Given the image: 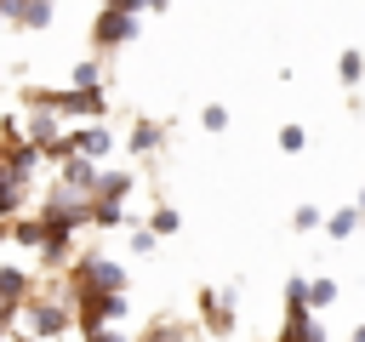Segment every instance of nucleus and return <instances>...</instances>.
<instances>
[{"label": "nucleus", "mask_w": 365, "mask_h": 342, "mask_svg": "<svg viewBox=\"0 0 365 342\" xmlns=\"http://www.w3.org/2000/svg\"><path fill=\"white\" fill-rule=\"evenodd\" d=\"M29 108H51V114H80V120H103L108 97H103V86H63V91H29Z\"/></svg>", "instance_id": "1"}, {"label": "nucleus", "mask_w": 365, "mask_h": 342, "mask_svg": "<svg viewBox=\"0 0 365 342\" xmlns=\"http://www.w3.org/2000/svg\"><path fill=\"white\" fill-rule=\"evenodd\" d=\"M143 28V11H120V6H103L91 17V46L97 51H114V46H131Z\"/></svg>", "instance_id": "2"}, {"label": "nucleus", "mask_w": 365, "mask_h": 342, "mask_svg": "<svg viewBox=\"0 0 365 342\" xmlns=\"http://www.w3.org/2000/svg\"><path fill=\"white\" fill-rule=\"evenodd\" d=\"M74 285H91V291H125V268L108 262V256H86L74 268Z\"/></svg>", "instance_id": "3"}, {"label": "nucleus", "mask_w": 365, "mask_h": 342, "mask_svg": "<svg viewBox=\"0 0 365 342\" xmlns=\"http://www.w3.org/2000/svg\"><path fill=\"white\" fill-rule=\"evenodd\" d=\"M63 142H68V154H86V160H103V154L114 148V137H108L103 125H86V131H68Z\"/></svg>", "instance_id": "4"}, {"label": "nucleus", "mask_w": 365, "mask_h": 342, "mask_svg": "<svg viewBox=\"0 0 365 342\" xmlns=\"http://www.w3.org/2000/svg\"><path fill=\"white\" fill-rule=\"evenodd\" d=\"M200 308L211 319V331H234V296H217V291H200Z\"/></svg>", "instance_id": "5"}, {"label": "nucleus", "mask_w": 365, "mask_h": 342, "mask_svg": "<svg viewBox=\"0 0 365 342\" xmlns=\"http://www.w3.org/2000/svg\"><path fill=\"white\" fill-rule=\"evenodd\" d=\"M29 296V274H17V268H0V319L17 308Z\"/></svg>", "instance_id": "6"}, {"label": "nucleus", "mask_w": 365, "mask_h": 342, "mask_svg": "<svg viewBox=\"0 0 365 342\" xmlns=\"http://www.w3.org/2000/svg\"><path fill=\"white\" fill-rule=\"evenodd\" d=\"M34 331H40V336L68 331V308H63V302H34Z\"/></svg>", "instance_id": "7"}, {"label": "nucleus", "mask_w": 365, "mask_h": 342, "mask_svg": "<svg viewBox=\"0 0 365 342\" xmlns=\"http://www.w3.org/2000/svg\"><path fill=\"white\" fill-rule=\"evenodd\" d=\"M165 142V125H154V120H137L131 125V154H154Z\"/></svg>", "instance_id": "8"}, {"label": "nucleus", "mask_w": 365, "mask_h": 342, "mask_svg": "<svg viewBox=\"0 0 365 342\" xmlns=\"http://www.w3.org/2000/svg\"><path fill=\"white\" fill-rule=\"evenodd\" d=\"M91 194H97V200H125V194H131V171H103Z\"/></svg>", "instance_id": "9"}, {"label": "nucleus", "mask_w": 365, "mask_h": 342, "mask_svg": "<svg viewBox=\"0 0 365 342\" xmlns=\"http://www.w3.org/2000/svg\"><path fill=\"white\" fill-rule=\"evenodd\" d=\"M325 228H331V239H354V234H359V205L331 211V217H325Z\"/></svg>", "instance_id": "10"}, {"label": "nucleus", "mask_w": 365, "mask_h": 342, "mask_svg": "<svg viewBox=\"0 0 365 342\" xmlns=\"http://www.w3.org/2000/svg\"><path fill=\"white\" fill-rule=\"evenodd\" d=\"M336 74H342V86H359V80H365V51L348 46V51L336 57Z\"/></svg>", "instance_id": "11"}, {"label": "nucleus", "mask_w": 365, "mask_h": 342, "mask_svg": "<svg viewBox=\"0 0 365 342\" xmlns=\"http://www.w3.org/2000/svg\"><path fill=\"white\" fill-rule=\"evenodd\" d=\"M331 302H336V279H325V274L308 279V308H331Z\"/></svg>", "instance_id": "12"}, {"label": "nucleus", "mask_w": 365, "mask_h": 342, "mask_svg": "<svg viewBox=\"0 0 365 342\" xmlns=\"http://www.w3.org/2000/svg\"><path fill=\"white\" fill-rule=\"evenodd\" d=\"M97 80H103V63H97V57H80L74 74H68V86H97Z\"/></svg>", "instance_id": "13"}, {"label": "nucleus", "mask_w": 365, "mask_h": 342, "mask_svg": "<svg viewBox=\"0 0 365 342\" xmlns=\"http://www.w3.org/2000/svg\"><path fill=\"white\" fill-rule=\"evenodd\" d=\"M308 148V131L302 125H279V154H302Z\"/></svg>", "instance_id": "14"}, {"label": "nucleus", "mask_w": 365, "mask_h": 342, "mask_svg": "<svg viewBox=\"0 0 365 342\" xmlns=\"http://www.w3.org/2000/svg\"><path fill=\"white\" fill-rule=\"evenodd\" d=\"M200 125H205V131H228V108H222V103H205V108H200Z\"/></svg>", "instance_id": "15"}, {"label": "nucleus", "mask_w": 365, "mask_h": 342, "mask_svg": "<svg viewBox=\"0 0 365 342\" xmlns=\"http://www.w3.org/2000/svg\"><path fill=\"white\" fill-rule=\"evenodd\" d=\"M291 228H297V234H314V228H319V205H297Z\"/></svg>", "instance_id": "16"}, {"label": "nucleus", "mask_w": 365, "mask_h": 342, "mask_svg": "<svg viewBox=\"0 0 365 342\" xmlns=\"http://www.w3.org/2000/svg\"><path fill=\"white\" fill-rule=\"evenodd\" d=\"M177 222H182V217H177L171 205H160V211L148 217V228H154V234H177Z\"/></svg>", "instance_id": "17"}, {"label": "nucleus", "mask_w": 365, "mask_h": 342, "mask_svg": "<svg viewBox=\"0 0 365 342\" xmlns=\"http://www.w3.org/2000/svg\"><path fill=\"white\" fill-rule=\"evenodd\" d=\"M154 239H160V234H154V228H143V234H131V251L143 256V251H154Z\"/></svg>", "instance_id": "18"}, {"label": "nucleus", "mask_w": 365, "mask_h": 342, "mask_svg": "<svg viewBox=\"0 0 365 342\" xmlns=\"http://www.w3.org/2000/svg\"><path fill=\"white\" fill-rule=\"evenodd\" d=\"M103 6H120V11H143V0H103Z\"/></svg>", "instance_id": "19"}, {"label": "nucleus", "mask_w": 365, "mask_h": 342, "mask_svg": "<svg viewBox=\"0 0 365 342\" xmlns=\"http://www.w3.org/2000/svg\"><path fill=\"white\" fill-rule=\"evenodd\" d=\"M165 6H171V0H143V11H165Z\"/></svg>", "instance_id": "20"}, {"label": "nucleus", "mask_w": 365, "mask_h": 342, "mask_svg": "<svg viewBox=\"0 0 365 342\" xmlns=\"http://www.w3.org/2000/svg\"><path fill=\"white\" fill-rule=\"evenodd\" d=\"M348 342H365V319H359V325H354V336H348Z\"/></svg>", "instance_id": "21"}, {"label": "nucleus", "mask_w": 365, "mask_h": 342, "mask_svg": "<svg viewBox=\"0 0 365 342\" xmlns=\"http://www.w3.org/2000/svg\"><path fill=\"white\" fill-rule=\"evenodd\" d=\"M354 205H359V217H365V188H359V200H354Z\"/></svg>", "instance_id": "22"}, {"label": "nucleus", "mask_w": 365, "mask_h": 342, "mask_svg": "<svg viewBox=\"0 0 365 342\" xmlns=\"http://www.w3.org/2000/svg\"><path fill=\"white\" fill-rule=\"evenodd\" d=\"M0 23H6V0H0Z\"/></svg>", "instance_id": "23"}]
</instances>
